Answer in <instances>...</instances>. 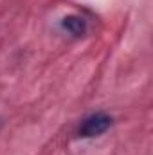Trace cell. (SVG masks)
<instances>
[{
    "label": "cell",
    "mask_w": 153,
    "mask_h": 155,
    "mask_svg": "<svg viewBox=\"0 0 153 155\" xmlns=\"http://www.w3.org/2000/svg\"><path fill=\"white\" fill-rule=\"evenodd\" d=\"M110 126H112V117L103 112H97V114H92L83 119L77 134H79V137H97V135L105 134Z\"/></svg>",
    "instance_id": "6da1fadb"
},
{
    "label": "cell",
    "mask_w": 153,
    "mask_h": 155,
    "mask_svg": "<svg viewBox=\"0 0 153 155\" xmlns=\"http://www.w3.org/2000/svg\"><path fill=\"white\" fill-rule=\"evenodd\" d=\"M61 25H63V29H67L69 33H72V35H76V36L85 35V31H86V22H85V18L76 16V15L65 16V18L61 20Z\"/></svg>",
    "instance_id": "7a4b0ae2"
}]
</instances>
